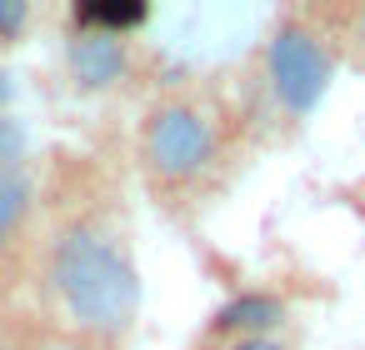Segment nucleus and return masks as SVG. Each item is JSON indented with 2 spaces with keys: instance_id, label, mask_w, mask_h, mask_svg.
<instances>
[{
  "instance_id": "nucleus-11",
  "label": "nucleus",
  "mask_w": 365,
  "mask_h": 350,
  "mask_svg": "<svg viewBox=\"0 0 365 350\" xmlns=\"http://www.w3.org/2000/svg\"><path fill=\"white\" fill-rule=\"evenodd\" d=\"M225 350H290L280 335H245V340H225Z\"/></svg>"
},
{
  "instance_id": "nucleus-9",
  "label": "nucleus",
  "mask_w": 365,
  "mask_h": 350,
  "mask_svg": "<svg viewBox=\"0 0 365 350\" xmlns=\"http://www.w3.org/2000/svg\"><path fill=\"white\" fill-rule=\"evenodd\" d=\"M340 46L350 51V61L365 71V6H350L340 16Z\"/></svg>"
},
{
  "instance_id": "nucleus-8",
  "label": "nucleus",
  "mask_w": 365,
  "mask_h": 350,
  "mask_svg": "<svg viewBox=\"0 0 365 350\" xmlns=\"http://www.w3.org/2000/svg\"><path fill=\"white\" fill-rule=\"evenodd\" d=\"M26 145H31V135H26V120L21 115H0V175H11V170H26Z\"/></svg>"
},
{
  "instance_id": "nucleus-10",
  "label": "nucleus",
  "mask_w": 365,
  "mask_h": 350,
  "mask_svg": "<svg viewBox=\"0 0 365 350\" xmlns=\"http://www.w3.org/2000/svg\"><path fill=\"white\" fill-rule=\"evenodd\" d=\"M36 11L26 6V0H0V41H21L31 31Z\"/></svg>"
},
{
  "instance_id": "nucleus-2",
  "label": "nucleus",
  "mask_w": 365,
  "mask_h": 350,
  "mask_svg": "<svg viewBox=\"0 0 365 350\" xmlns=\"http://www.w3.org/2000/svg\"><path fill=\"white\" fill-rule=\"evenodd\" d=\"M335 71H340L335 46L305 16L275 21V31L260 51V81H265V101L280 120H290V125L310 120L335 86Z\"/></svg>"
},
{
  "instance_id": "nucleus-4",
  "label": "nucleus",
  "mask_w": 365,
  "mask_h": 350,
  "mask_svg": "<svg viewBox=\"0 0 365 350\" xmlns=\"http://www.w3.org/2000/svg\"><path fill=\"white\" fill-rule=\"evenodd\" d=\"M66 71L76 81V91H115L130 81L135 71V56H130V41L125 36H106V31H71L66 36Z\"/></svg>"
},
{
  "instance_id": "nucleus-1",
  "label": "nucleus",
  "mask_w": 365,
  "mask_h": 350,
  "mask_svg": "<svg viewBox=\"0 0 365 350\" xmlns=\"http://www.w3.org/2000/svg\"><path fill=\"white\" fill-rule=\"evenodd\" d=\"M46 285L86 345H115L140 315V270L106 220H66L46 245Z\"/></svg>"
},
{
  "instance_id": "nucleus-3",
  "label": "nucleus",
  "mask_w": 365,
  "mask_h": 350,
  "mask_svg": "<svg viewBox=\"0 0 365 350\" xmlns=\"http://www.w3.org/2000/svg\"><path fill=\"white\" fill-rule=\"evenodd\" d=\"M215 160H220V125L200 101L170 96V101L150 105V115L140 125V165L155 185L185 190Z\"/></svg>"
},
{
  "instance_id": "nucleus-7",
  "label": "nucleus",
  "mask_w": 365,
  "mask_h": 350,
  "mask_svg": "<svg viewBox=\"0 0 365 350\" xmlns=\"http://www.w3.org/2000/svg\"><path fill=\"white\" fill-rule=\"evenodd\" d=\"M31 205H36V180H31V170L0 175V250L21 235V225L31 220Z\"/></svg>"
},
{
  "instance_id": "nucleus-6",
  "label": "nucleus",
  "mask_w": 365,
  "mask_h": 350,
  "mask_svg": "<svg viewBox=\"0 0 365 350\" xmlns=\"http://www.w3.org/2000/svg\"><path fill=\"white\" fill-rule=\"evenodd\" d=\"M150 21V11L145 6H130V0H101V6H76L71 11V26L76 31H106V36H125L130 41V31H140Z\"/></svg>"
},
{
  "instance_id": "nucleus-12",
  "label": "nucleus",
  "mask_w": 365,
  "mask_h": 350,
  "mask_svg": "<svg viewBox=\"0 0 365 350\" xmlns=\"http://www.w3.org/2000/svg\"><path fill=\"white\" fill-rule=\"evenodd\" d=\"M11 101H16V81H11V71H0V115L11 110Z\"/></svg>"
},
{
  "instance_id": "nucleus-5",
  "label": "nucleus",
  "mask_w": 365,
  "mask_h": 350,
  "mask_svg": "<svg viewBox=\"0 0 365 350\" xmlns=\"http://www.w3.org/2000/svg\"><path fill=\"white\" fill-rule=\"evenodd\" d=\"M285 320H290V305L280 295H270V290H240V295H230L215 310L210 330L225 335V340H245V335H275Z\"/></svg>"
},
{
  "instance_id": "nucleus-13",
  "label": "nucleus",
  "mask_w": 365,
  "mask_h": 350,
  "mask_svg": "<svg viewBox=\"0 0 365 350\" xmlns=\"http://www.w3.org/2000/svg\"><path fill=\"white\" fill-rule=\"evenodd\" d=\"M46 350H96V345H86V340H56V345H46Z\"/></svg>"
}]
</instances>
